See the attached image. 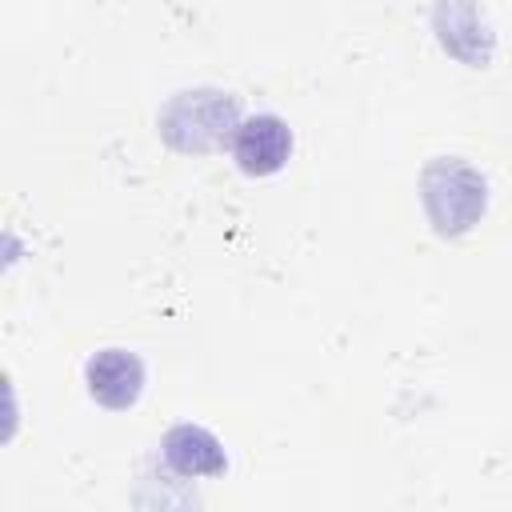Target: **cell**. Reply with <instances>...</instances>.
Wrapping results in <instances>:
<instances>
[{
	"label": "cell",
	"mask_w": 512,
	"mask_h": 512,
	"mask_svg": "<svg viewBox=\"0 0 512 512\" xmlns=\"http://www.w3.org/2000/svg\"><path fill=\"white\" fill-rule=\"evenodd\" d=\"M420 196H424V212H428L432 228L440 236H460L484 216L488 184L472 164H464L456 156H440L424 168Z\"/></svg>",
	"instance_id": "obj_1"
},
{
	"label": "cell",
	"mask_w": 512,
	"mask_h": 512,
	"mask_svg": "<svg viewBox=\"0 0 512 512\" xmlns=\"http://www.w3.org/2000/svg\"><path fill=\"white\" fill-rule=\"evenodd\" d=\"M232 156H236L240 172H248V176H272L292 156V132L272 112L248 116L232 132Z\"/></svg>",
	"instance_id": "obj_3"
},
{
	"label": "cell",
	"mask_w": 512,
	"mask_h": 512,
	"mask_svg": "<svg viewBox=\"0 0 512 512\" xmlns=\"http://www.w3.org/2000/svg\"><path fill=\"white\" fill-rule=\"evenodd\" d=\"M436 32H440V44L468 64H484L492 52V36H488L472 0H440L436 4Z\"/></svg>",
	"instance_id": "obj_6"
},
{
	"label": "cell",
	"mask_w": 512,
	"mask_h": 512,
	"mask_svg": "<svg viewBox=\"0 0 512 512\" xmlns=\"http://www.w3.org/2000/svg\"><path fill=\"white\" fill-rule=\"evenodd\" d=\"M84 380L96 404L104 408H132L144 392V364L124 348H104L84 364Z\"/></svg>",
	"instance_id": "obj_4"
},
{
	"label": "cell",
	"mask_w": 512,
	"mask_h": 512,
	"mask_svg": "<svg viewBox=\"0 0 512 512\" xmlns=\"http://www.w3.org/2000/svg\"><path fill=\"white\" fill-rule=\"evenodd\" d=\"M240 124V108L228 92L216 88H196L180 92L164 112H160V136L180 148V152H208L232 140Z\"/></svg>",
	"instance_id": "obj_2"
},
{
	"label": "cell",
	"mask_w": 512,
	"mask_h": 512,
	"mask_svg": "<svg viewBox=\"0 0 512 512\" xmlns=\"http://www.w3.org/2000/svg\"><path fill=\"white\" fill-rule=\"evenodd\" d=\"M164 460L172 472L188 476V480H200V476H220L228 468V456H224V444L200 428V424H176L168 436H164Z\"/></svg>",
	"instance_id": "obj_5"
}]
</instances>
